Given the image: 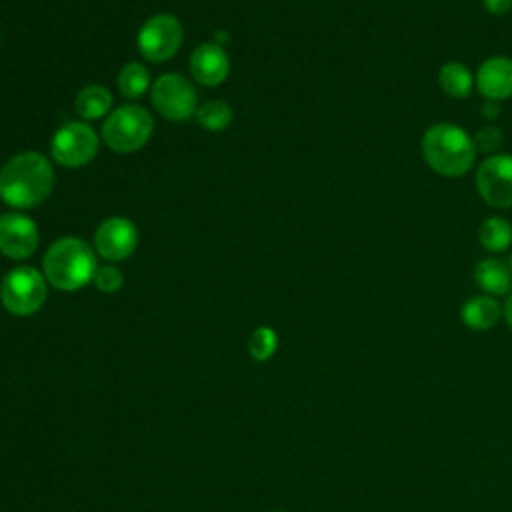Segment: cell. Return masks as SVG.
Segmentation results:
<instances>
[{
    "instance_id": "cell-7",
    "label": "cell",
    "mask_w": 512,
    "mask_h": 512,
    "mask_svg": "<svg viewBox=\"0 0 512 512\" xmlns=\"http://www.w3.org/2000/svg\"><path fill=\"white\" fill-rule=\"evenodd\" d=\"M100 148V136L82 120L62 124L50 140V156L64 168H82L94 160Z\"/></svg>"
},
{
    "instance_id": "cell-2",
    "label": "cell",
    "mask_w": 512,
    "mask_h": 512,
    "mask_svg": "<svg viewBox=\"0 0 512 512\" xmlns=\"http://www.w3.org/2000/svg\"><path fill=\"white\" fill-rule=\"evenodd\" d=\"M98 268L96 250L82 238L64 236L54 240L42 260V274L50 286L74 292L92 282Z\"/></svg>"
},
{
    "instance_id": "cell-24",
    "label": "cell",
    "mask_w": 512,
    "mask_h": 512,
    "mask_svg": "<svg viewBox=\"0 0 512 512\" xmlns=\"http://www.w3.org/2000/svg\"><path fill=\"white\" fill-rule=\"evenodd\" d=\"M484 8L494 14V16H500V14H506L510 8H512V0H482Z\"/></svg>"
},
{
    "instance_id": "cell-9",
    "label": "cell",
    "mask_w": 512,
    "mask_h": 512,
    "mask_svg": "<svg viewBox=\"0 0 512 512\" xmlns=\"http://www.w3.org/2000/svg\"><path fill=\"white\" fill-rule=\"evenodd\" d=\"M138 248V228L126 216L102 220L94 232V250L106 262H122Z\"/></svg>"
},
{
    "instance_id": "cell-12",
    "label": "cell",
    "mask_w": 512,
    "mask_h": 512,
    "mask_svg": "<svg viewBox=\"0 0 512 512\" xmlns=\"http://www.w3.org/2000/svg\"><path fill=\"white\" fill-rule=\"evenodd\" d=\"M230 58L222 44L202 42L190 54V74L192 78L206 88H214L228 78Z\"/></svg>"
},
{
    "instance_id": "cell-13",
    "label": "cell",
    "mask_w": 512,
    "mask_h": 512,
    "mask_svg": "<svg viewBox=\"0 0 512 512\" xmlns=\"http://www.w3.org/2000/svg\"><path fill=\"white\" fill-rule=\"evenodd\" d=\"M476 88L486 100H504L512 96V60L506 56L486 58L476 72Z\"/></svg>"
},
{
    "instance_id": "cell-28",
    "label": "cell",
    "mask_w": 512,
    "mask_h": 512,
    "mask_svg": "<svg viewBox=\"0 0 512 512\" xmlns=\"http://www.w3.org/2000/svg\"><path fill=\"white\" fill-rule=\"evenodd\" d=\"M272 512H282V510H272Z\"/></svg>"
},
{
    "instance_id": "cell-22",
    "label": "cell",
    "mask_w": 512,
    "mask_h": 512,
    "mask_svg": "<svg viewBox=\"0 0 512 512\" xmlns=\"http://www.w3.org/2000/svg\"><path fill=\"white\" fill-rule=\"evenodd\" d=\"M92 282H94V286H96L100 292L112 294V292H116V290L122 288V284H124V274H122V270H120L118 266H114V264H98Z\"/></svg>"
},
{
    "instance_id": "cell-11",
    "label": "cell",
    "mask_w": 512,
    "mask_h": 512,
    "mask_svg": "<svg viewBox=\"0 0 512 512\" xmlns=\"http://www.w3.org/2000/svg\"><path fill=\"white\" fill-rule=\"evenodd\" d=\"M40 244L38 224L22 212L0 214V252L12 260L30 258Z\"/></svg>"
},
{
    "instance_id": "cell-25",
    "label": "cell",
    "mask_w": 512,
    "mask_h": 512,
    "mask_svg": "<svg viewBox=\"0 0 512 512\" xmlns=\"http://www.w3.org/2000/svg\"><path fill=\"white\" fill-rule=\"evenodd\" d=\"M482 116L486 118V120H494L498 114H500V108H498V104L494 102V100H488L486 104H482Z\"/></svg>"
},
{
    "instance_id": "cell-14",
    "label": "cell",
    "mask_w": 512,
    "mask_h": 512,
    "mask_svg": "<svg viewBox=\"0 0 512 512\" xmlns=\"http://www.w3.org/2000/svg\"><path fill=\"white\" fill-rule=\"evenodd\" d=\"M500 304L492 296H472L460 308L462 322L472 330H490L500 320Z\"/></svg>"
},
{
    "instance_id": "cell-21",
    "label": "cell",
    "mask_w": 512,
    "mask_h": 512,
    "mask_svg": "<svg viewBox=\"0 0 512 512\" xmlns=\"http://www.w3.org/2000/svg\"><path fill=\"white\" fill-rule=\"evenodd\" d=\"M278 336L270 326H258L248 338V354L256 362H266L276 354Z\"/></svg>"
},
{
    "instance_id": "cell-6",
    "label": "cell",
    "mask_w": 512,
    "mask_h": 512,
    "mask_svg": "<svg viewBox=\"0 0 512 512\" xmlns=\"http://www.w3.org/2000/svg\"><path fill=\"white\" fill-rule=\"evenodd\" d=\"M154 110L170 122H186L196 116L198 94L194 84L178 74L166 72L160 74L150 88Z\"/></svg>"
},
{
    "instance_id": "cell-15",
    "label": "cell",
    "mask_w": 512,
    "mask_h": 512,
    "mask_svg": "<svg viewBox=\"0 0 512 512\" xmlns=\"http://www.w3.org/2000/svg\"><path fill=\"white\" fill-rule=\"evenodd\" d=\"M474 280L488 296L508 294L512 286V276L508 266L496 258L480 260L474 268Z\"/></svg>"
},
{
    "instance_id": "cell-3",
    "label": "cell",
    "mask_w": 512,
    "mask_h": 512,
    "mask_svg": "<svg viewBox=\"0 0 512 512\" xmlns=\"http://www.w3.org/2000/svg\"><path fill=\"white\" fill-rule=\"evenodd\" d=\"M422 154L426 164L440 176H462L476 160L474 138L450 122L432 124L422 136Z\"/></svg>"
},
{
    "instance_id": "cell-27",
    "label": "cell",
    "mask_w": 512,
    "mask_h": 512,
    "mask_svg": "<svg viewBox=\"0 0 512 512\" xmlns=\"http://www.w3.org/2000/svg\"><path fill=\"white\" fill-rule=\"evenodd\" d=\"M510 268H512V258H510Z\"/></svg>"
},
{
    "instance_id": "cell-8",
    "label": "cell",
    "mask_w": 512,
    "mask_h": 512,
    "mask_svg": "<svg viewBox=\"0 0 512 512\" xmlns=\"http://www.w3.org/2000/svg\"><path fill=\"white\" fill-rule=\"evenodd\" d=\"M184 42V26L172 14L150 16L136 36L138 52L148 62H166L176 56Z\"/></svg>"
},
{
    "instance_id": "cell-10",
    "label": "cell",
    "mask_w": 512,
    "mask_h": 512,
    "mask_svg": "<svg viewBox=\"0 0 512 512\" xmlns=\"http://www.w3.org/2000/svg\"><path fill=\"white\" fill-rule=\"evenodd\" d=\"M476 190L494 208L512 206V156L492 154L476 170Z\"/></svg>"
},
{
    "instance_id": "cell-23",
    "label": "cell",
    "mask_w": 512,
    "mask_h": 512,
    "mask_svg": "<svg viewBox=\"0 0 512 512\" xmlns=\"http://www.w3.org/2000/svg\"><path fill=\"white\" fill-rule=\"evenodd\" d=\"M474 138L476 150L484 154H492L502 146V130L496 126H482Z\"/></svg>"
},
{
    "instance_id": "cell-1",
    "label": "cell",
    "mask_w": 512,
    "mask_h": 512,
    "mask_svg": "<svg viewBox=\"0 0 512 512\" xmlns=\"http://www.w3.org/2000/svg\"><path fill=\"white\" fill-rule=\"evenodd\" d=\"M52 188V162L36 150L18 152L0 168V198L12 208H36L52 194Z\"/></svg>"
},
{
    "instance_id": "cell-20",
    "label": "cell",
    "mask_w": 512,
    "mask_h": 512,
    "mask_svg": "<svg viewBox=\"0 0 512 512\" xmlns=\"http://www.w3.org/2000/svg\"><path fill=\"white\" fill-rule=\"evenodd\" d=\"M196 122L210 130V132H222L232 124L234 112L224 100H208L196 110Z\"/></svg>"
},
{
    "instance_id": "cell-5",
    "label": "cell",
    "mask_w": 512,
    "mask_h": 512,
    "mask_svg": "<svg viewBox=\"0 0 512 512\" xmlns=\"http://www.w3.org/2000/svg\"><path fill=\"white\" fill-rule=\"evenodd\" d=\"M48 296V282L40 270L22 264L12 268L0 286V300L14 316L36 314Z\"/></svg>"
},
{
    "instance_id": "cell-17",
    "label": "cell",
    "mask_w": 512,
    "mask_h": 512,
    "mask_svg": "<svg viewBox=\"0 0 512 512\" xmlns=\"http://www.w3.org/2000/svg\"><path fill=\"white\" fill-rule=\"evenodd\" d=\"M438 84L442 92L452 98H468L474 88V76L468 66L460 62H446L438 72Z\"/></svg>"
},
{
    "instance_id": "cell-19",
    "label": "cell",
    "mask_w": 512,
    "mask_h": 512,
    "mask_svg": "<svg viewBox=\"0 0 512 512\" xmlns=\"http://www.w3.org/2000/svg\"><path fill=\"white\" fill-rule=\"evenodd\" d=\"M150 70L140 62H128L120 68L116 84L122 96L126 98H140L150 88Z\"/></svg>"
},
{
    "instance_id": "cell-18",
    "label": "cell",
    "mask_w": 512,
    "mask_h": 512,
    "mask_svg": "<svg viewBox=\"0 0 512 512\" xmlns=\"http://www.w3.org/2000/svg\"><path fill=\"white\" fill-rule=\"evenodd\" d=\"M478 240L488 252H504L512 242V224L500 216H490L480 224Z\"/></svg>"
},
{
    "instance_id": "cell-4",
    "label": "cell",
    "mask_w": 512,
    "mask_h": 512,
    "mask_svg": "<svg viewBox=\"0 0 512 512\" xmlns=\"http://www.w3.org/2000/svg\"><path fill=\"white\" fill-rule=\"evenodd\" d=\"M154 132L152 114L138 104H122L114 108L102 124L104 144L118 154H130L146 146Z\"/></svg>"
},
{
    "instance_id": "cell-26",
    "label": "cell",
    "mask_w": 512,
    "mask_h": 512,
    "mask_svg": "<svg viewBox=\"0 0 512 512\" xmlns=\"http://www.w3.org/2000/svg\"><path fill=\"white\" fill-rule=\"evenodd\" d=\"M502 314H504V318H506V322H508V326H510V330H512V294L506 298V304H504Z\"/></svg>"
},
{
    "instance_id": "cell-16",
    "label": "cell",
    "mask_w": 512,
    "mask_h": 512,
    "mask_svg": "<svg viewBox=\"0 0 512 512\" xmlns=\"http://www.w3.org/2000/svg\"><path fill=\"white\" fill-rule=\"evenodd\" d=\"M112 108V92L102 84L84 86L74 100V110L82 120H100Z\"/></svg>"
}]
</instances>
